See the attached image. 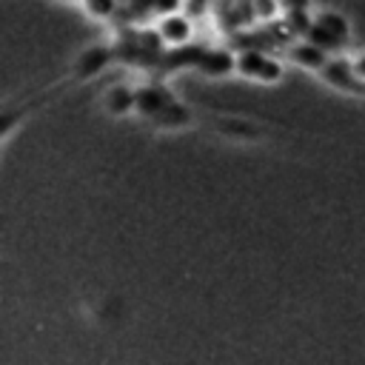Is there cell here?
I'll use <instances>...</instances> for the list:
<instances>
[{"mask_svg":"<svg viewBox=\"0 0 365 365\" xmlns=\"http://www.w3.org/2000/svg\"><path fill=\"white\" fill-rule=\"evenodd\" d=\"M319 74H322V80L331 83L334 88H342V91H351V94H365V80L356 77L354 63H348V60L328 57V63L319 68Z\"/></svg>","mask_w":365,"mask_h":365,"instance_id":"cell-1","label":"cell"},{"mask_svg":"<svg viewBox=\"0 0 365 365\" xmlns=\"http://www.w3.org/2000/svg\"><path fill=\"white\" fill-rule=\"evenodd\" d=\"M111 57H114V51L106 48V46H91V48H86V51L77 57V63H74V77H77V80H91V77L103 74V71L108 68Z\"/></svg>","mask_w":365,"mask_h":365,"instance_id":"cell-2","label":"cell"},{"mask_svg":"<svg viewBox=\"0 0 365 365\" xmlns=\"http://www.w3.org/2000/svg\"><path fill=\"white\" fill-rule=\"evenodd\" d=\"M157 31H160V37H163L168 46H182V43L191 40V17H188L185 11L163 14Z\"/></svg>","mask_w":365,"mask_h":365,"instance_id":"cell-3","label":"cell"},{"mask_svg":"<svg viewBox=\"0 0 365 365\" xmlns=\"http://www.w3.org/2000/svg\"><path fill=\"white\" fill-rule=\"evenodd\" d=\"M205 77H225L231 71H237V57L228 48H205L200 66H197Z\"/></svg>","mask_w":365,"mask_h":365,"instance_id":"cell-4","label":"cell"},{"mask_svg":"<svg viewBox=\"0 0 365 365\" xmlns=\"http://www.w3.org/2000/svg\"><path fill=\"white\" fill-rule=\"evenodd\" d=\"M288 54H291V60H294L297 66L311 68V71H319V68L328 63V51H325V48H319L317 43H311L308 37H302L299 43H294Z\"/></svg>","mask_w":365,"mask_h":365,"instance_id":"cell-5","label":"cell"},{"mask_svg":"<svg viewBox=\"0 0 365 365\" xmlns=\"http://www.w3.org/2000/svg\"><path fill=\"white\" fill-rule=\"evenodd\" d=\"M171 100L174 97L163 86H143V88H137V111L145 114V117H157Z\"/></svg>","mask_w":365,"mask_h":365,"instance_id":"cell-6","label":"cell"},{"mask_svg":"<svg viewBox=\"0 0 365 365\" xmlns=\"http://www.w3.org/2000/svg\"><path fill=\"white\" fill-rule=\"evenodd\" d=\"M205 48L197 46V43H182V46H171L168 54H163L160 63H165L168 68H197L200 60H202Z\"/></svg>","mask_w":365,"mask_h":365,"instance_id":"cell-7","label":"cell"},{"mask_svg":"<svg viewBox=\"0 0 365 365\" xmlns=\"http://www.w3.org/2000/svg\"><path fill=\"white\" fill-rule=\"evenodd\" d=\"M103 106H106L108 114H128L131 108H137V88H128V86L117 83L106 91Z\"/></svg>","mask_w":365,"mask_h":365,"instance_id":"cell-8","label":"cell"},{"mask_svg":"<svg viewBox=\"0 0 365 365\" xmlns=\"http://www.w3.org/2000/svg\"><path fill=\"white\" fill-rule=\"evenodd\" d=\"M265 63H268V57H265L262 48H242V51L237 54V71H240L242 77H251V80H259V77H262Z\"/></svg>","mask_w":365,"mask_h":365,"instance_id":"cell-9","label":"cell"},{"mask_svg":"<svg viewBox=\"0 0 365 365\" xmlns=\"http://www.w3.org/2000/svg\"><path fill=\"white\" fill-rule=\"evenodd\" d=\"M157 125H163V128H180V125H185V123H191V108L188 106H182V103H168L157 117H151Z\"/></svg>","mask_w":365,"mask_h":365,"instance_id":"cell-10","label":"cell"},{"mask_svg":"<svg viewBox=\"0 0 365 365\" xmlns=\"http://www.w3.org/2000/svg\"><path fill=\"white\" fill-rule=\"evenodd\" d=\"M314 20H317L319 26H325L328 31H334L336 37H342V40L351 37V26H348V20H345L339 11H319Z\"/></svg>","mask_w":365,"mask_h":365,"instance_id":"cell-11","label":"cell"},{"mask_svg":"<svg viewBox=\"0 0 365 365\" xmlns=\"http://www.w3.org/2000/svg\"><path fill=\"white\" fill-rule=\"evenodd\" d=\"M305 37H308V40H311V43H317V46H319V48H325V51H334V48H339V46H342V43H345V40H342V37H336V34H334V31H328V29H325V26H319V23H317V20H314V26H311V31H308V34H305Z\"/></svg>","mask_w":365,"mask_h":365,"instance_id":"cell-12","label":"cell"},{"mask_svg":"<svg viewBox=\"0 0 365 365\" xmlns=\"http://www.w3.org/2000/svg\"><path fill=\"white\" fill-rule=\"evenodd\" d=\"M311 26H314V20L308 17V9H299V11H285V29H288L291 34L305 37V34L311 31Z\"/></svg>","mask_w":365,"mask_h":365,"instance_id":"cell-13","label":"cell"},{"mask_svg":"<svg viewBox=\"0 0 365 365\" xmlns=\"http://www.w3.org/2000/svg\"><path fill=\"white\" fill-rule=\"evenodd\" d=\"M86 9L91 17H114L120 9V0H86Z\"/></svg>","mask_w":365,"mask_h":365,"instance_id":"cell-14","label":"cell"},{"mask_svg":"<svg viewBox=\"0 0 365 365\" xmlns=\"http://www.w3.org/2000/svg\"><path fill=\"white\" fill-rule=\"evenodd\" d=\"M251 9H254L257 20H271L282 6H279V0H251Z\"/></svg>","mask_w":365,"mask_h":365,"instance_id":"cell-15","label":"cell"},{"mask_svg":"<svg viewBox=\"0 0 365 365\" xmlns=\"http://www.w3.org/2000/svg\"><path fill=\"white\" fill-rule=\"evenodd\" d=\"M185 6V0H151V11L154 14H174V11H180Z\"/></svg>","mask_w":365,"mask_h":365,"instance_id":"cell-16","label":"cell"},{"mask_svg":"<svg viewBox=\"0 0 365 365\" xmlns=\"http://www.w3.org/2000/svg\"><path fill=\"white\" fill-rule=\"evenodd\" d=\"M208 6H211V0H185V6H182V11L194 20V17H202L205 11H208Z\"/></svg>","mask_w":365,"mask_h":365,"instance_id":"cell-17","label":"cell"},{"mask_svg":"<svg viewBox=\"0 0 365 365\" xmlns=\"http://www.w3.org/2000/svg\"><path fill=\"white\" fill-rule=\"evenodd\" d=\"M279 6H282L285 11H299V9H308L311 0H279Z\"/></svg>","mask_w":365,"mask_h":365,"instance_id":"cell-18","label":"cell"},{"mask_svg":"<svg viewBox=\"0 0 365 365\" xmlns=\"http://www.w3.org/2000/svg\"><path fill=\"white\" fill-rule=\"evenodd\" d=\"M354 71H356V77L365 80V54H359V57L354 60Z\"/></svg>","mask_w":365,"mask_h":365,"instance_id":"cell-19","label":"cell"}]
</instances>
